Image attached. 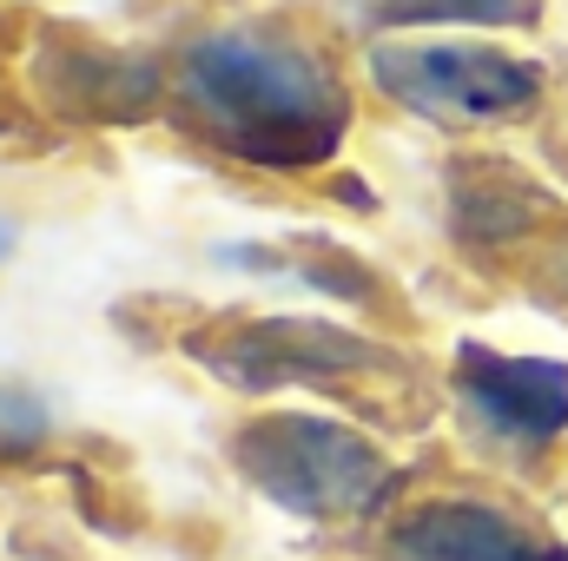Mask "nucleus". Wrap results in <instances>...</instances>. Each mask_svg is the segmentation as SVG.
Segmentation results:
<instances>
[{
  "label": "nucleus",
  "instance_id": "nucleus-5",
  "mask_svg": "<svg viewBox=\"0 0 568 561\" xmlns=\"http://www.w3.org/2000/svg\"><path fill=\"white\" fill-rule=\"evenodd\" d=\"M219 377H239V384H265V377H317V370H337V364H371V344L344 337V330H324L311 317H265L252 330H239L219 357Z\"/></svg>",
  "mask_w": 568,
  "mask_h": 561
},
{
  "label": "nucleus",
  "instance_id": "nucleus-2",
  "mask_svg": "<svg viewBox=\"0 0 568 561\" xmlns=\"http://www.w3.org/2000/svg\"><path fill=\"white\" fill-rule=\"evenodd\" d=\"M239 469L291 516H357L384 496V456L331 417H265L232 442Z\"/></svg>",
  "mask_w": 568,
  "mask_h": 561
},
{
  "label": "nucleus",
  "instance_id": "nucleus-7",
  "mask_svg": "<svg viewBox=\"0 0 568 561\" xmlns=\"http://www.w3.org/2000/svg\"><path fill=\"white\" fill-rule=\"evenodd\" d=\"M60 100H73L80 113H106V120H133L145 113L152 100H159V73L145 67V60H126V53H93V47H80L73 60H67V93ZM67 106V113H73Z\"/></svg>",
  "mask_w": 568,
  "mask_h": 561
},
{
  "label": "nucleus",
  "instance_id": "nucleus-1",
  "mask_svg": "<svg viewBox=\"0 0 568 561\" xmlns=\"http://www.w3.org/2000/svg\"><path fill=\"white\" fill-rule=\"evenodd\" d=\"M185 100L245 165H317L344 145V93L272 27H225L185 53Z\"/></svg>",
  "mask_w": 568,
  "mask_h": 561
},
{
  "label": "nucleus",
  "instance_id": "nucleus-8",
  "mask_svg": "<svg viewBox=\"0 0 568 561\" xmlns=\"http://www.w3.org/2000/svg\"><path fill=\"white\" fill-rule=\"evenodd\" d=\"M371 20L390 27H436V20H463V27H523L536 20L529 0H364Z\"/></svg>",
  "mask_w": 568,
  "mask_h": 561
},
{
  "label": "nucleus",
  "instance_id": "nucleus-6",
  "mask_svg": "<svg viewBox=\"0 0 568 561\" xmlns=\"http://www.w3.org/2000/svg\"><path fill=\"white\" fill-rule=\"evenodd\" d=\"M397 561H542L529 542L483 502H429L390 536Z\"/></svg>",
  "mask_w": 568,
  "mask_h": 561
},
{
  "label": "nucleus",
  "instance_id": "nucleus-10",
  "mask_svg": "<svg viewBox=\"0 0 568 561\" xmlns=\"http://www.w3.org/2000/svg\"><path fill=\"white\" fill-rule=\"evenodd\" d=\"M542 561H568V549H556V555H542Z\"/></svg>",
  "mask_w": 568,
  "mask_h": 561
},
{
  "label": "nucleus",
  "instance_id": "nucleus-3",
  "mask_svg": "<svg viewBox=\"0 0 568 561\" xmlns=\"http://www.w3.org/2000/svg\"><path fill=\"white\" fill-rule=\"evenodd\" d=\"M371 73L390 100L417 106L429 120H509L536 106L542 73L516 53L496 47H456V40H424V47H377Z\"/></svg>",
  "mask_w": 568,
  "mask_h": 561
},
{
  "label": "nucleus",
  "instance_id": "nucleus-4",
  "mask_svg": "<svg viewBox=\"0 0 568 561\" xmlns=\"http://www.w3.org/2000/svg\"><path fill=\"white\" fill-rule=\"evenodd\" d=\"M456 384L476 417L516 442H549L568 429V364L556 357H503V350L463 344Z\"/></svg>",
  "mask_w": 568,
  "mask_h": 561
},
{
  "label": "nucleus",
  "instance_id": "nucleus-9",
  "mask_svg": "<svg viewBox=\"0 0 568 561\" xmlns=\"http://www.w3.org/2000/svg\"><path fill=\"white\" fill-rule=\"evenodd\" d=\"M13 238H20V232H13V218H0V258L13 252Z\"/></svg>",
  "mask_w": 568,
  "mask_h": 561
}]
</instances>
